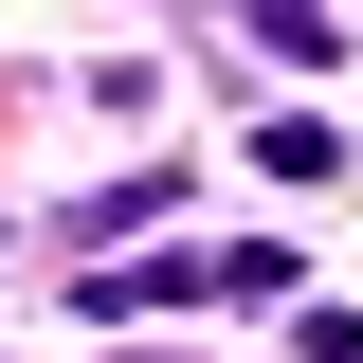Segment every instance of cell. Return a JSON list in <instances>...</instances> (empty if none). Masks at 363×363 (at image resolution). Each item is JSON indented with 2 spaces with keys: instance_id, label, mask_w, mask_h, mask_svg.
Here are the masks:
<instances>
[{
  "instance_id": "1",
  "label": "cell",
  "mask_w": 363,
  "mask_h": 363,
  "mask_svg": "<svg viewBox=\"0 0 363 363\" xmlns=\"http://www.w3.org/2000/svg\"><path fill=\"white\" fill-rule=\"evenodd\" d=\"M255 55H272V73H345V18H327V0H272Z\"/></svg>"
}]
</instances>
